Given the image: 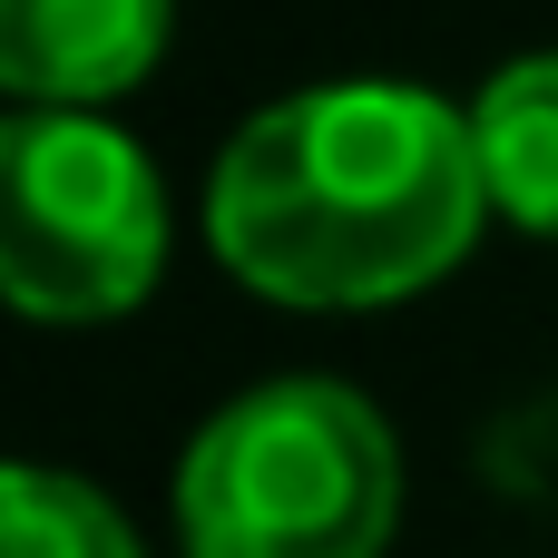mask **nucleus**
Masks as SVG:
<instances>
[{
	"label": "nucleus",
	"instance_id": "obj_1",
	"mask_svg": "<svg viewBox=\"0 0 558 558\" xmlns=\"http://www.w3.org/2000/svg\"><path fill=\"white\" fill-rule=\"evenodd\" d=\"M490 216L471 108L422 78H324L255 108L206 177V245L235 284L363 314L441 284Z\"/></svg>",
	"mask_w": 558,
	"mask_h": 558
},
{
	"label": "nucleus",
	"instance_id": "obj_2",
	"mask_svg": "<svg viewBox=\"0 0 558 558\" xmlns=\"http://www.w3.org/2000/svg\"><path fill=\"white\" fill-rule=\"evenodd\" d=\"M392 530H402V441L333 373L235 392L177 461L186 558H383Z\"/></svg>",
	"mask_w": 558,
	"mask_h": 558
},
{
	"label": "nucleus",
	"instance_id": "obj_3",
	"mask_svg": "<svg viewBox=\"0 0 558 558\" xmlns=\"http://www.w3.org/2000/svg\"><path fill=\"white\" fill-rule=\"evenodd\" d=\"M0 284L29 324H108L167 275V186L98 108H20L0 128Z\"/></svg>",
	"mask_w": 558,
	"mask_h": 558
},
{
	"label": "nucleus",
	"instance_id": "obj_4",
	"mask_svg": "<svg viewBox=\"0 0 558 558\" xmlns=\"http://www.w3.org/2000/svg\"><path fill=\"white\" fill-rule=\"evenodd\" d=\"M167 49V0H0V88L20 108H108Z\"/></svg>",
	"mask_w": 558,
	"mask_h": 558
},
{
	"label": "nucleus",
	"instance_id": "obj_5",
	"mask_svg": "<svg viewBox=\"0 0 558 558\" xmlns=\"http://www.w3.org/2000/svg\"><path fill=\"white\" fill-rule=\"evenodd\" d=\"M471 137H481L490 206L520 235H558V49L490 69V88L471 98Z\"/></svg>",
	"mask_w": 558,
	"mask_h": 558
},
{
	"label": "nucleus",
	"instance_id": "obj_6",
	"mask_svg": "<svg viewBox=\"0 0 558 558\" xmlns=\"http://www.w3.org/2000/svg\"><path fill=\"white\" fill-rule=\"evenodd\" d=\"M0 558H137V530L78 471L20 461L0 481Z\"/></svg>",
	"mask_w": 558,
	"mask_h": 558
}]
</instances>
